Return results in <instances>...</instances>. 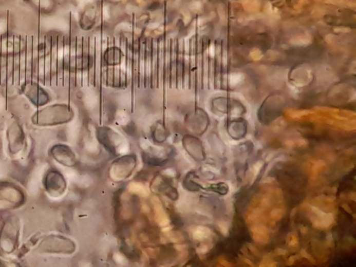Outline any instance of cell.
Wrapping results in <instances>:
<instances>
[{
    "mask_svg": "<svg viewBox=\"0 0 356 267\" xmlns=\"http://www.w3.org/2000/svg\"><path fill=\"white\" fill-rule=\"evenodd\" d=\"M76 249V243L70 239L60 235H50L43 239L38 250L41 253L72 254Z\"/></svg>",
    "mask_w": 356,
    "mask_h": 267,
    "instance_id": "1",
    "label": "cell"
},
{
    "mask_svg": "<svg viewBox=\"0 0 356 267\" xmlns=\"http://www.w3.org/2000/svg\"><path fill=\"white\" fill-rule=\"evenodd\" d=\"M136 166L137 158L135 155H125L114 161L110 170V175L115 180L126 179L130 176Z\"/></svg>",
    "mask_w": 356,
    "mask_h": 267,
    "instance_id": "2",
    "label": "cell"
},
{
    "mask_svg": "<svg viewBox=\"0 0 356 267\" xmlns=\"http://www.w3.org/2000/svg\"><path fill=\"white\" fill-rule=\"evenodd\" d=\"M18 223L17 221H11L6 223L2 232L1 246L3 250L7 252H12L17 242V233H18Z\"/></svg>",
    "mask_w": 356,
    "mask_h": 267,
    "instance_id": "3",
    "label": "cell"
},
{
    "mask_svg": "<svg viewBox=\"0 0 356 267\" xmlns=\"http://www.w3.org/2000/svg\"><path fill=\"white\" fill-rule=\"evenodd\" d=\"M45 186L50 195L56 197L64 194L66 188V182L60 172L51 170L45 178Z\"/></svg>",
    "mask_w": 356,
    "mask_h": 267,
    "instance_id": "4",
    "label": "cell"
},
{
    "mask_svg": "<svg viewBox=\"0 0 356 267\" xmlns=\"http://www.w3.org/2000/svg\"><path fill=\"white\" fill-rule=\"evenodd\" d=\"M51 154L55 160L64 166L72 167L76 164V155L71 149L65 145H57L53 147Z\"/></svg>",
    "mask_w": 356,
    "mask_h": 267,
    "instance_id": "5",
    "label": "cell"
},
{
    "mask_svg": "<svg viewBox=\"0 0 356 267\" xmlns=\"http://www.w3.org/2000/svg\"><path fill=\"white\" fill-rule=\"evenodd\" d=\"M8 31L2 35L1 80L0 84L3 91L7 93V48Z\"/></svg>",
    "mask_w": 356,
    "mask_h": 267,
    "instance_id": "6",
    "label": "cell"
},
{
    "mask_svg": "<svg viewBox=\"0 0 356 267\" xmlns=\"http://www.w3.org/2000/svg\"><path fill=\"white\" fill-rule=\"evenodd\" d=\"M153 190H154V192L159 194H163L164 195L166 196L167 197H168V198H170L171 200H174V201L176 200L178 197V194L176 188L171 185L170 182L167 181L164 178L159 177V178H157L153 182Z\"/></svg>",
    "mask_w": 356,
    "mask_h": 267,
    "instance_id": "7",
    "label": "cell"
},
{
    "mask_svg": "<svg viewBox=\"0 0 356 267\" xmlns=\"http://www.w3.org/2000/svg\"><path fill=\"white\" fill-rule=\"evenodd\" d=\"M26 37H21L20 49V86L21 91H24L26 86Z\"/></svg>",
    "mask_w": 356,
    "mask_h": 267,
    "instance_id": "8",
    "label": "cell"
},
{
    "mask_svg": "<svg viewBox=\"0 0 356 267\" xmlns=\"http://www.w3.org/2000/svg\"><path fill=\"white\" fill-rule=\"evenodd\" d=\"M14 35L8 33L7 48V93L13 84V46Z\"/></svg>",
    "mask_w": 356,
    "mask_h": 267,
    "instance_id": "9",
    "label": "cell"
},
{
    "mask_svg": "<svg viewBox=\"0 0 356 267\" xmlns=\"http://www.w3.org/2000/svg\"><path fill=\"white\" fill-rule=\"evenodd\" d=\"M51 55H52V37L45 36V86L51 85Z\"/></svg>",
    "mask_w": 356,
    "mask_h": 267,
    "instance_id": "10",
    "label": "cell"
},
{
    "mask_svg": "<svg viewBox=\"0 0 356 267\" xmlns=\"http://www.w3.org/2000/svg\"><path fill=\"white\" fill-rule=\"evenodd\" d=\"M57 84H64V37L60 36L57 39Z\"/></svg>",
    "mask_w": 356,
    "mask_h": 267,
    "instance_id": "11",
    "label": "cell"
},
{
    "mask_svg": "<svg viewBox=\"0 0 356 267\" xmlns=\"http://www.w3.org/2000/svg\"><path fill=\"white\" fill-rule=\"evenodd\" d=\"M98 139L100 142L105 146L108 152L112 155H116L118 152V148H119L120 143V137L118 135H112L111 136H109L107 134L100 133L98 135Z\"/></svg>",
    "mask_w": 356,
    "mask_h": 267,
    "instance_id": "12",
    "label": "cell"
},
{
    "mask_svg": "<svg viewBox=\"0 0 356 267\" xmlns=\"http://www.w3.org/2000/svg\"><path fill=\"white\" fill-rule=\"evenodd\" d=\"M13 85L20 86V49H21V36L14 35L13 45Z\"/></svg>",
    "mask_w": 356,
    "mask_h": 267,
    "instance_id": "13",
    "label": "cell"
},
{
    "mask_svg": "<svg viewBox=\"0 0 356 267\" xmlns=\"http://www.w3.org/2000/svg\"><path fill=\"white\" fill-rule=\"evenodd\" d=\"M183 146L186 152L189 153L196 160H203L204 155L202 147L199 143L192 139H184L183 141Z\"/></svg>",
    "mask_w": 356,
    "mask_h": 267,
    "instance_id": "14",
    "label": "cell"
},
{
    "mask_svg": "<svg viewBox=\"0 0 356 267\" xmlns=\"http://www.w3.org/2000/svg\"><path fill=\"white\" fill-rule=\"evenodd\" d=\"M33 36L27 37L26 42V85L32 83Z\"/></svg>",
    "mask_w": 356,
    "mask_h": 267,
    "instance_id": "15",
    "label": "cell"
},
{
    "mask_svg": "<svg viewBox=\"0 0 356 267\" xmlns=\"http://www.w3.org/2000/svg\"><path fill=\"white\" fill-rule=\"evenodd\" d=\"M38 81L45 85V36L39 37Z\"/></svg>",
    "mask_w": 356,
    "mask_h": 267,
    "instance_id": "16",
    "label": "cell"
},
{
    "mask_svg": "<svg viewBox=\"0 0 356 267\" xmlns=\"http://www.w3.org/2000/svg\"><path fill=\"white\" fill-rule=\"evenodd\" d=\"M70 41L68 37L64 38V85L68 86L70 82Z\"/></svg>",
    "mask_w": 356,
    "mask_h": 267,
    "instance_id": "17",
    "label": "cell"
},
{
    "mask_svg": "<svg viewBox=\"0 0 356 267\" xmlns=\"http://www.w3.org/2000/svg\"><path fill=\"white\" fill-rule=\"evenodd\" d=\"M76 41L72 38L70 41V88L73 87L76 81Z\"/></svg>",
    "mask_w": 356,
    "mask_h": 267,
    "instance_id": "18",
    "label": "cell"
},
{
    "mask_svg": "<svg viewBox=\"0 0 356 267\" xmlns=\"http://www.w3.org/2000/svg\"><path fill=\"white\" fill-rule=\"evenodd\" d=\"M52 55H51V86L57 84V39L52 38Z\"/></svg>",
    "mask_w": 356,
    "mask_h": 267,
    "instance_id": "19",
    "label": "cell"
},
{
    "mask_svg": "<svg viewBox=\"0 0 356 267\" xmlns=\"http://www.w3.org/2000/svg\"><path fill=\"white\" fill-rule=\"evenodd\" d=\"M40 37V36H39ZM39 37L37 34L33 39L32 83H38Z\"/></svg>",
    "mask_w": 356,
    "mask_h": 267,
    "instance_id": "20",
    "label": "cell"
},
{
    "mask_svg": "<svg viewBox=\"0 0 356 267\" xmlns=\"http://www.w3.org/2000/svg\"><path fill=\"white\" fill-rule=\"evenodd\" d=\"M143 160L149 166H163L168 162V159L162 158L153 153L144 152L142 155Z\"/></svg>",
    "mask_w": 356,
    "mask_h": 267,
    "instance_id": "21",
    "label": "cell"
},
{
    "mask_svg": "<svg viewBox=\"0 0 356 267\" xmlns=\"http://www.w3.org/2000/svg\"><path fill=\"white\" fill-rule=\"evenodd\" d=\"M183 185H184V188L186 189L190 190V191H198L201 186L199 185L196 182L192 179V177H191V174H189L188 176H186L185 179H184V182H183Z\"/></svg>",
    "mask_w": 356,
    "mask_h": 267,
    "instance_id": "22",
    "label": "cell"
},
{
    "mask_svg": "<svg viewBox=\"0 0 356 267\" xmlns=\"http://www.w3.org/2000/svg\"><path fill=\"white\" fill-rule=\"evenodd\" d=\"M85 100L86 104L90 106V107L95 105L98 101L96 93L93 91H88V93L86 94Z\"/></svg>",
    "mask_w": 356,
    "mask_h": 267,
    "instance_id": "23",
    "label": "cell"
},
{
    "mask_svg": "<svg viewBox=\"0 0 356 267\" xmlns=\"http://www.w3.org/2000/svg\"><path fill=\"white\" fill-rule=\"evenodd\" d=\"M1 47H2V36H0V80H1ZM1 87V84H0Z\"/></svg>",
    "mask_w": 356,
    "mask_h": 267,
    "instance_id": "24",
    "label": "cell"
}]
</instances>
